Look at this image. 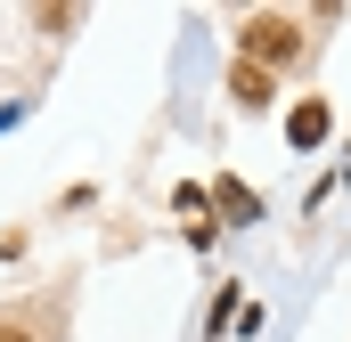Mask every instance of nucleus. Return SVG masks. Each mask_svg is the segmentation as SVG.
Wrapping results in <instances>:
<instances>
[{"label":"nucleus","mask_w":351,"mask_h":342,"mask_svg":"<svg viewBox=\"0 0 351 342\" xmlns=\"http://www.w3.org/2000/svg\"><path fill=\"white\" fill-rule=\"evenodd\" d=\"M319 139H327V106L302 98V106H294V147H319Z\"/></svg>","instance_id":"nucleus-3"},{"label":"nucleus","mask_w":351,"mask_h":342,"mask_svg":"<svg viewBox=\"0 0 351 342\" xmlns=\"http://www.w3.org/2000/svg\"><path fill=\"white\" fill-rule=\"evenodd\" d=\"M229 98H237V106H269V74L262 66H237V74H229Z\"/></svg>","instance_id":"nucleus-2"},{"label":"nucleus","mask_w":351,"mask_h":342,"mask_svg":"<svg viewBox=\"0 0 351 342\" xmlns=\"http://www.w3.org/2000/svg\"><path fill=\"white\" fill-rule=\"evenodd\" d=\"M237 49H245V66H286L302 49V33H294V16H245Z\"/></svg>","instance_id":"nucleus-1"}]
</instances>
